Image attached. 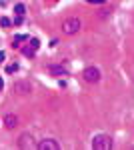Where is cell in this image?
Instances as JSON below:
<instances>
[{
	"label": "cell",
	"instance_id": "obj_17",
	"mask_svg": "<svg viewBox=\"0 0 134 150\" xmlns=\"http://www.w3.org/2000/svg\"><path fill=\"white\" fill-rule=\"evenodd\" d=\"M2 60H4V52L0 50V62H2Z\"/></svg>",
	"mask_w": 134,
	"mask_h": 150
},
{
	"label": "cell",
	"instance_id": "obj_6",
	"mask_svg": "<svg viewBox=\"0 0 134 150\" xmlns=\"http://www.w3.org/2000/svg\"><path fill=\"white\" fill-rule=\"evenodd\" d=\"M30 90H32V86H30L28 82H24V80L14 82V92H16V94H20V96H26V94H30Z\"/></svg>",
	"mask_w": 134,
	"mask_h": 150
},
{
	"label": "cell",
	"instance_id": "obj_11",
	"mask_svg": "<svg viewBox=\"0 0 134 150\" xmlns=\"http://www.w3.org/2000/svg\"><path fill=\"white\" fill-rule=\"evenodd\" d=\"M16 70H18V64H10V66H6V72H8V74L16 72Z\"/></svg>",
	"mask_w": 134,
	"mask_h": 150
},
{
	"label": "cell",
	"instance_id": "obj_13",
	"mask_svg": "<svg viewBox=\"0 0 134 150\" xmlns=\"http://www.w3.org/2000/svg\"><path fill=\"white\" fill-rule=\"evenodd\" d=\"M30 46H32L34 50H36L38 46H40V42H38V38H30Z\"/></svg>",
	"mask_w": 134,
	"mask_h": 150
},
{
	"label": "cell",
	"instance_id": "obj_18",
	"mask_svg": "<svg viewBox=\"0 0 134 150\" xmlns=\"http://www.w3.org/2000/svg\"><path fill=\"white\" fill-rule=\"evenodd\" d=\"M2 88H4V80L0 78V90H2Z\"/></svg>",
	"mask_w": 134,
	"mask_h": 150
},
{
	"label": "cell",
	"instance_id": "obj_14",
	"mask_svg": "<svg viewBox=\"0 0 134 150\" xmlns=\"http://www.w3.org/2000/svg\"><path fill=\"white\" fill-rule=\"evenodd\" d=\"M0 24H2V26H10V18H6V16H4V18H0Z\"/></svg>",
	"mask_w": 134,
	"mask_h": 150
},
{
	"label": "cell",
	"instance_id": "obj_15",
	"mask_svg": "<svg viewBox=\"0 0 134 150\" xmlns=\"http://www.w3.org/2000/svg\"><path fill=\"white\" fill-rule=\"evenodd\" d=\"M86 2H92V4H102V2H106V0H86Z\"/></svg>",
	"mask_w": 134,
	"mask_h": 150
},
{
	"label": "cell",
	"instance_id": "obj_9",
	"mask_svg": "<svg viewBox=\"0 0 134 150\" xmlns=\"http://www.w3.org/2000/svg\"><path fill=\"white\" fill-rule=\"evenodd\" d=\"M24 40H28L26 34H16L14 36V46H18V42H24Z\"/></svg>",
	"mask_w": 134,
	"mask_h": 150
},
{
	"label": "cell",
	"instance_id": "obj_2",
	"mask_svg": "<svg viewBox=\"0 0 134 150\" xmlns=\"http://www.w3.org/2000/svg\"><path fill=\"white\" fill-rule=\"evenodd\" d=\"M92 148L96 150H110L112 148V138L108 134H96L92 138Z\"/></svg>",
	"mask_w": 134,
	"mask_h": 150
},
{
	"label": "cell",
	"instance_id": "obj_12",
	"mask_svg": "<svg viewBox=\"0 0 134 150\" xmlns=\"http://www.w3.org/2000/svg\"><path fill=\"white\" fill-rule=\"evenodd\" d=\"M22 54H26V56H34V48L32 46H30V48H24Z\"/></svg>",
	"mask_w": 134,
	"mask_h": 150
},
{
	"label": "cell",
	"instance_id": "obj_10",
	"mask_svg": "<svg viewBox=\"0 0 134 150\" xmlns=\"http://www.w3.org/2000/svg\"><path fill=\"white\" fill-rule=\"evenodd\" d=\"M14 12H16L18 16H22L24 12H26V8H24V4H16V6H14Z\"/></svg>",
	"mask_w": 134,
	"mask_h": 150
},
{
	"label": "cell",
	"instance_id": "obj_7",
	"mask_svg": "<svg viewBox=\"0 0 134 150\" xmlns=\"http://www.w3.org/2000/svg\"><path fill=\"white\" fill-rule=\"evenodd\" d=\"M4 126L10 128V130H12V128H16V126H18V116H16V114H6V116H4Z\"/></svg>",
	"mask_w": 134,
	"mask_h": 150
},
{
	"label": "cell",
	"instance_id": "obj_3",
	"mask_svg": "<svg viewBox=\"0 0 134 150\" xmlns=\"http://www.w3.org/2000/svg\"><path fill=\"white\" fill-rule=\"evenodd\" d=\"M16 146H18L20 150H32V148H36V142H34L32 134L24 132V134H20V136H18V140H16Z\"/></svg>",
	"mask_w": 134,
	"mask_h": 150
},
{
	"label": "cell",
	"instance_id": "obj_4",
	"mask_svg": "<svg viewBox=\"0 0 134 150\" xmlns=\"http://www.w3.org/2000/svg\"><path fill=\"white\" fill-rule=\"evenodd\" d=\"M100 70L96 68V66H88V68H84V72H82V78H84V82H88V84H96V82L100 80Z\"/></svg>",
	"mask_w": 134,
	"mask_h": 150
},
{
	"label": "cell",
	"instance_id": "obj_5",
	"mask_svg": "<svg viewBox=\"0 0 134 150\" xmlns=\"http://www.w3.org/2000/svg\"><path fill=\"white\" fill-rule=\"evenodd\" d=\"M36 148L38 150H58L60 144H58L54 138H46V140H40V142L36 144Z\"/></svg>",
	"mask_w": 134,
	"mask_h": 150
},
{
	"label": "cell",
	"instance_id": "obj_16",
	"mask_svg": "<svg viewBox=\"0 0 134 150\" xmlns=\"http://www.w3.org/2000/svg\"><path fill=\"white\" fill-rule=\"evenodd\" d=\"M14 24H22V16H16L14 18Z\"/></svg>",
	"mask_w": 134,
	"mask_h": 150
},
{
	"label": "cell",
	"instance_id": "obj_8",
	"mask_svg": "<svg viewBox=\"0 0 134 150\" xmlns=\"http://www.w3.org/2000/svg\"><path fill=\"white\" fill-rule=\"evenodd\" d=\"M48 72H52L54 76H64V74H66V70L62 68V66H54V64L48 66Z\"/></svg>",
	"mask_w": 134,
	"mask_h": 150
},
{
	"label": "cell",
	"instance_id": "obj_1",
	"mask_svg": "<svg viewBox=\"0 0 134 150\" xmlns=\"http://www.w3.org/2000/svg\"><path fill=\"white\" fill-rule=\"evenodd\" d=\"M80 26H82V22H80L78 18H76V16H70V18H66V20L62 22V32L66 36H72L80 30Z\"/></svg>",
	"mask_w": 134,
	"mask_h": 150
}]
</instances>
